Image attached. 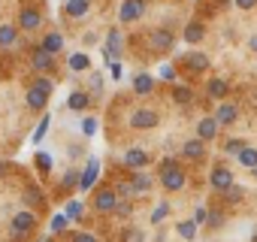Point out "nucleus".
Wrapping results in <instances>:
<instances>
[{
	"instance_id": "4c0bfd02",
	"label": "nucleus",
	"mask_w": 257,
	"mask_h": 242,
	"mask_svg": "<svg viewBox=\"0 0 257 242\" xmlns=\"http://www.w3.org/2000/svg\"><path fill=\"white\" fill-rule=\"evenodd\" d=\"M49 121H52V118H49V115H43V121H40L37 131H34V143H37V146H40V143H43V137L49 134Z\"/></svg>"
},
{
	"instance_id": "6e6d98bb",
	"label": "nucleus",
	"mask_w": 257,
	"mask_h": 242,
	"mask_svg": "<svg viewBox=\"0 0 257 242\" xmlns=\"http://www.w3.org/2000/svg\"><path fill=\"white\" fill-rule=\"evenodd\" d=\"M43 242H55V236H46V239H43Z\"/></svg>"
},
{
	"instance_id": "49530a36",
	"label": "nucleus",
	"mask_w": 257,
	"mask_h": 242,
	"mask_svg": "<svg viewBox=\"0 0 257 242\" xmlns=\"http://www.w3.org/2000/svg\"><path fill=\"white\" fill-rule=\"evenodd\" d=\"M161 79H167V82H173V79H176V67H170V64H164V67H161Z\"/></svg>"
},
{
	"instance_id": "f3484780",
	"label": "nucleus",
	"mask_w": 257,
	"mask_h": 242,
	"mask_svg": "<svg viewBox=\"0 0 257 242\" xmlns=\"http://www.w3.org/2000/svg\"><path fill=\"white\" fill-rule=\"evenodd\" d=\"M152 46H155V49H161V52H170V49L176 46L173 31H167V28H164V31H155V34H152Z\"/></svg>"
},
{
	"instance_id": "3c124183",
	"label": "nucleus",
	"mask_w": 257,
	"mask_h": 242,
	"mask_svg": "<svg viewBox=\"0 0 257 242\" xmlns=\"http://www.w3.org/2000/svg\"><path fill=\"white\" fill-rule=\"evenodd\" d=\"M109 70H112V79H121V64L118 61H109Z\"/></svg>"
},
{
	"instance_id": "aec40b11",
	"label": "nucleus",
	"mask_w": 257,
	"mask_h": 242,
	"mask_svg": "<svg viewBox=\"0 0 257 242\" xmlns=\"http://www.w3.org/2000/svg\"><path fill=\"white\" fill-rule=\"evenodd\" d=\"M88 103H91V94H88V91H73L70 100H67V106H70L73 112H85Z\"/></svg>"
},
{
	"instance_id": "a878e982",
	"label": "nucleus",
	"mask_w": 257,
	"mask_h": 242,
	"mask_svg": "<svg viewBox=\"0 0 257 242\" xmlns=\"http://www.w3.org/2000/svg\"><path fill=\"white\" fill-rule=\"evenodd\" d=\"M131 182H134V191H137V194H146V191L152 188V176H146L143 170H134V179H131Z\"/></svg>"
},
{
	"instance_id": "de8ad7c7",
	"label": "nucleus",
	"mask_w": 257,
	"mask_h": 242,
	"mask_svg": "<svg viewBox=\"0 0 257 242\" xmlns=\"http://www.w3.org/2000/svg\"><path fill=\"white\" fill-rule=\"evenodd\" d=\"M73 242H97L94 233H73Z\"/></svg>"
},
{
	"instance_id": "5fc2aeb1",
	"label": "nucleus",
	"mask_w": 257,
	"mask_h": 242,
	"mask_svg": "<svg viewBox=\"0 0 257 242\" xmlns=\"http://www.w3.org/2000/svg\"><path fill=\"white\" fill-rule=\"evenodd\" d=\"M7 170H10V167H7L4 161H0V176H7Z\"/></svg>"
},
{
	"instance_id": "bb28decb",
	"label": "nucleus",
	"mask_w": 257,
	"mask_h": 242,
	"mask_svg": "<svg viewBox=\"0 0 257 242\" xmlns=\"http://www.w3.org/2000/svg\"><path fill=\"white\" fill-rule=\"evenodd\" d=\"M176 230H179V236H182L185 242H194V239H197V221H194V218H191V221H179Z\"/></svg>"
},
{
	"instance_id": "8fccbe9b",
	"label": "nucleus",
	"mask_w": 257,
	"mask_h": 242,
	"mask_svg": "<svg viewBox=\"0 0 257 242\" xmlns=\"http://www.w3.org/2000/svg\"><path fill=\"white\" fill-rule=\"evenodd\" d=\"M233 4H236L239 10H254V7H257V0H233Z\"/></svg>"
},
{
	"instance_id": "a19ab883",
	"label": "nucleus",
	"mask_w": 257,
	"mask_h": 242,
	"mask_svg": "<svg viewBox=\"0 0 257 242\" xmlns=\"http://www.w3.org/2000/svg\"><path fill=\"white\" fill-rule=\"evenodd\" d=\"M242 194H245V191H242V188H239L236 182H233V185H230V188L224 191V197H227L230 203H239V200H242Z\"/></svg>"
},
{
	"instance_id": "9b49d317",
	"label": "nucleus",
	"mask_w": 257,
	"mask_h": 242,
	"mask_svg": "<svg viewBox=\"0 0 257 242\" xmlns=\"http://www.w3.org/2000/svg\"><path fill=\"white\" fill-rule=\"evenodd\" d=\"M43 25V13L40 10H22L19 13V28L22 31H40Z\"/></svg>"
},
{
	"instance_id": "dca6fc26",
	"label": "nucleus",
	"mask_w": 257,
	"mask_h": 242,
	"mask_svg": "<svg viewBox=\"0 0 257 242\" xmlns=\"http://www.w3.org/2000/svg\"><path fill=\"white\" fill-rule=\"evenodd\" d=\"M88 7H91V0H67L64 16L67 19H82V16H88Z\"/></svg>"
},
{
	"instance_id": "9d476101",
	"label": "nucleus",
	"mask_w": 257,
	"mask_h": 242,
	"mask_svg": "<svg viewBox=\"0 0 257 242\" xmlns=\"http://www.w3.org/2000/svg\"><path fill=\"white\" fill-rule=\"evenodd\" d=\"M215 118H218L221 128H230V125H236V118H239V106L236 103H221L218 112H215Z\"/></svg>"
},
{
	"instance_id": "6ab92c4d",
	"label": "nucleus",
	"mask_w": 257,
	"mask_h": 242,
	"mask_svg": "<svg viewBox=\"0 0 257 242\" xmlns=\"http://www.w3.org/2000/svg\"><path fill=\"white\" fill-rule=\"evenodd\" d=\"M134 91L143 94V97L152 94V91H155V79H152L149 73H137V76H134Z\"/></svg>"
},
{
	"instance_id": "f03ea898",
	"label": "nucleus",
	"mask_w": 257,
	"mask_h": 242,
	"mask_svg": "<svg viewBox=\"0 0 257 242\" xmlns=\"http://www.w3.org/2000/svg\"><path fill=\"white\" fill-rule=\"evenodd\" d=\"M146 16V0H121V13L118 19L124 25H131V22H140Z\"/></svg>"
},
{
	"instance_id": "20e7f679",
	"label": "nucleus",
	"mask_w": 257,
	"mask_h": 242,
	"mask_svg": "<svg viewBox=\"0 0 257 242\" xmlns=\"http://www.w3.org/2000/svg\"><path fill=\"white\" fill-rule=\"evenodd\" d=\"M158 121H161V115H158L155 109H137V112L131 115V128H137V131H152Z\"/></svg>"
},
{
	"instance_id": "864d4df0",
	"label": "nucleus",
	"mask_w": 257,
	"mask_h": 242,
	"mask_svg": "<svg viewBox=\"0 0 257 242\" xmlns=\"http://www.w3.org/2000/svg\"><path fill=\"white\" fill-rule=\"evenodd\" d=\"M248 49H251V52H257V37H251V40H248Z\"/></svg>"
},
{
	"instance_id": "c03bdc74",
	"label": "nucleus",
	"mask_w": 257,
	"mask_h": 242,
	"mask_svg": "<svg viewBox=\"0 0 257 242\" xmlns=\"http://www.w3.org/2000/svg\"><path fill=\"white\" fill-rule=\"evenodd\" d=\"M206 224H212V227H221L224 224V212H218V209H209V221Z\"/></svg>"
},
{
	"instance_id": "2f4dec72",
	"label": "nucleus",
	"mask_w": 257,
	"mask_h": 242,
	"mask_svg": "<svg viewBox=\"0 0 257 242\" xmlns=\"http://www.w3.org/2000/svg\"><path fill=\"white\" fill-rule=\"evenodd\" d=\"M115 194H118L121 200H131V197H137V191H134V182H118V185H115Z\"/></svg>"
},
{
	"instance_id": "473e14b6",
	"label": "nucleus",
	"mask_w": 257,
	"mask_h": 242,
	"mask_svg": "<svg viewBox=\"0 0 257 242\" xmlns=\"http://www.w3.org/2000/svg\"><path fill=\"white\" fill-rule=\"evenodd\" d=\"M79 173H82V170H67V173H64V182H61V188H64V191H70V188H79Z\"/></svg>"
},
{
	"instance_id": "4be33fe9",
	"label": "nucleus",
	"mask_w": 257,
	"mask_h": 242,
	"mask_svg": "<svg viewBox=\"0 0 257 242\" xmlns=\"http://www.w3.org/2000/svg\"><path fill=\"white\" fill-rule=\"evenodd\" d=\"M206 94H209L212 100H224V97H227V82H224V79H209V82H206Z\"/></svg>"
},
{
	"instance_id": "7c9ffc66",
	"label": "nucleus",
	"mask_w": 257,
	"mask_h": 242,
	"mask_svg": "<svg viewBox=\"0 0 257 242\" xmlns=\"http://www.w3.org/2000/svg\"><path fill=\"white\" fill-rule=\"evenodd\" d=\"M121 242H146V233H143L140 227H127V230L121 233Z\"/></svg>"
},
{
	"instance_id": "b1692460",
	"label": "nucleus",
	"mask_w": 257,
	"mask_h": 242,
	"mask_svg": "<svg viewBox=\"0 0 257 242\" xmlns=\"http://www.w3.org/2000/svg\"><path fill=\"white\" fill-rule=\"evenodd\" d=\"M46 52H52V55H58V52H64V34H49L43 43H40Z\"/></svg>"
},
{
	"instance_id": "13d9d810",
	"label": "nucleus",
	"mask_w": 257,
	"mask_h": 242,
	"mask_svg": "<svg viewBox=\"0 0 257 242\" xmlns=\"http://www.w3.org/2000/svg\"><path fill=\"white\" fill-rule=\"evenodd\" d=\"M254 100H257V94H254Z\"/></svg>"
},
{
	"instance_id": "37998d69",
	"label": "nucleus",
	"mask_w": 257,
	"mask_h": 242,
	"mask_svg": "<svg viewBox=\"0 0 257 242\" xmlns=\"http://www.w3.org/2000/svg\"><path fill=\"white\" fill-rule=\"evenodd\" d=\"M37 167H40L43 173H49V170H52V158H49L46 152H40V155H37Z\"/></svg>"
},
{
	"instance_id": "a211bd4d",
	"label": "nucleus",
	"mask_w": 257,
	"mask_h": 242,
	"mask_svg": "<svg viewBox=\"0 0 257 242\" xmlns=\"http://www.w3.org/2000/svg\"><path fill=\"white\" fill-rule=\"evenodd\" d=\"M16 43H19L16 25H0V49H13Z\"/></svg>"
},
{
	"instance_id": "a18cd8bd",
	"label": "nucleus",
	"mask_w": 257,
	"mask_h": 242,
	"mask_svg": "<svg viewBox=\"0 0 257 242\" xmlns=\"http://www.w3.org/2000/svg\"><path fill=\"white\" fill-rule=\"evenodd\" d=\"M112 215L127 218V215H131V200H118V206H115V212H112Z\"/></svg>"
},
{
	"instance_id": "c9c22d12",
	"label": "nucleus",
	"mask_w": 257,
	"mask_h": 242,
	"mask_svg": "<svg viewBox=\"0 0 257 242\" xmlns=\"http://www.w3.org/2000/svg\"><path fill=\"white\" fill-rule=\"evenodd\" d=\"M167 215H170V203H161V206H155V209H152V224H161V221H167Z\"/></svg>"
},
{
	"instance_id": "603ef678",
	"label": "nucleus",
	"mask_w": 257,
	"mask_h": 242,
	"mask_svg": "<svg viewBox=\"0 0 257 242\" xmlns=\"http://www.w3.org/2000/svg\"><path fill=\"white\" fill-rule=\"evenodd\" d=\"M170 167H176V161H173V158H164V161H161V170H170Z\"/></svg>"
},
{
	"instance_id": "f704fd0d",
	"label": "nucleus",
	"mask_w": 257,
	"mask_h": 242,
	"mask_svg": "<svg viewBox=\"0 0 257 242\" xmlns=\"http://www.w3.org/2000/svg\"><path fill=\"white\" fill-rule=\"evenodd\" d=\"M245 146H248L245 140H236V137H230V140L224 143V152H227V155H239V152H242Z\"/></svg>"
},
{
	"instance_id": "e433bc0d",
	"label": "nucleus",
	"mask_w": 257,
	"mask_h": 242,
	"mask_svg": "<svg viewBox=\"0 0 257 242\" xmlns=\"http://www.w3.org/2000/svg\"><path fill=\"white\" fill-rule=\"evenodd\" d=\"M79 128H82V134H85V137H94V134H97V118H94V115H85Z\"/></svg>"
},
{
	"instance_id": "393cba45",
	"label": "nucleus",
	"mask_w": 257,
	"mask_h": 242,
	"mask_svg": "<svg viewBox=\"0 0 257 242\" xmlns=\"http://www.w3.org/2000/svg\"><path fill=\"white\" fill-rule=\"evenodd\" d=\"M46 103H49V94H43L40 88L31 85V91H28V106H31V109H43Z\"/></svg>"
},
{
	"instance_id": "412c9836",
	"label": "nucleus",
	"mask_w": 257,
	"mask_h": 242,
	"mask_svg": "<svg viewBox=\"0 0 257 242\" xmlns=\"http://www.w3.org/2000/svg\"><path fill=\"white\" fill-rule=\"evenodd\" d=\"M67 67H70L73 73H85V70H91V58H88L85 52H76V55H70Z\"/></svg>"
},
{
	"instance_id": "c85d7f7f",
	"label": "nucleus",
	"mask_w": 257,
	"mask_h": 242,
	"mask_svg": "<svg viewBox=\"0 0 257 242\" xmlns=\"http://www.w3.org/2000/svg\"><path fill=\"white\" fill-rule=\"evenodd\" d=\"M200 40H203V25L200 22H191L185 28V43H200Z\"/></svg>"
},
{
	"instance_id": "4d7b16f0",
	"label": "nucleus",
	"mask_w": 257,
	"mask_h": 242,
	"mask_svg": "<svg viewBox=\"0 0 257 242\" xmlns=\"http://www.w3.org/2000/svg\"><path fill=\"white\" fill-rule=\"evenodd\" d=\"M251 173H254V176H257V170H251Z\"/></svg>"
},
{
	"instance_id": "72a5a7b5",
	"label": "nucleus",
	"mask_w": 257,
	"mask_h": 242,
	"mask_svg": "<svg viewBox=\"0 0 257 242\" xmlns=\"http://www.w3.org/2000/svg\"><path fill=\"white\" fill-rule=\"evenodd\" d=\"M25 203H28V206H43V191L31 185V188L25 191Z\"/></svg>"
},
{
	"instance_id": "09e8293b",
	"label": "nucleus",
	"mask_w": 257,
	"mask_h": 242,
	"mask_svg": "<svg viewBox=\"0 0 257 242\" xmlns=\"http://www.w3.org/2000/svg\"><path fill=\"white\" fill-rule=\"evenodd\" d=\"M194 221H197V224H206V221H209V212H206V209L200 206V209L194 212Z\"/></svg>"
},
{
	"instance_id": "2eb2a0df",
	"label": "nucleus",
	"mask_w": 257,
	"mask_h": 242,
	"mask_svg": "<svg viewBox=\"0 0 257 242\" xmlns=\"http://www.w3.org/2000/svg\"><path fill=\"white\" fill-rule=\"evenodd\" d=\"M206 155V143L197 137V140H188L185 146H182V158H188V161H200Z\"/></svg>"
},
{
	"instance_id": "ddd939ff",
	"label": "nucleus",
	"mask_w": 257,
	"mask_h": 242,
	"mask_svg": "<svg viewBox=\"0 0 257 242\" xmlns=\"http://www.w3.org/2000/svg\"><path fill=\"white\" fill-rule=\"evenodd\" d=\"M103 55H106V61H118V55H121V34H118V31H109V34H106V49H103Z\"/></svg>"
},
{
	"instance_id": "0eeeda50",
	"label": "nucleus",
	"mask_w": 257,
	"mask_h": 242,
	"mask_svg": "<svg viewBox=\"0 0 257 242\" xmlns=\"http://www.w3.org/2000/svg\"><path fill=\"white\" fill-rule=\"evenodd\" d=\"M218 128H221L218 118H215V115H206V118L197 121V137H200L203 143H212V140L218 137Z\"/></svg>"
},
{
	"instance_id": "6e6552de",
	"label": "nucleus",
	"mask_w": 257,
	"mask_h": 242,
	"mask_svg": "<svg viewBox=\"0 0 257 242\" xmlns=\"http://www.w3.org/2000/svg\"><path fill=\"white\" fill-rule=\"evenodd\" d=\"M31 64H34V70H37V73H52V67H55V55H52V52H46L43 46H37V49H34V55H31Z\"/></svg>"
},
{
	"instance_id": "423d86ee",
	"label": "nucleus",
	"mask_w": 257,
	"mask_h": 242,
	"mask_svg": "<svg viewBox=\"0 0 257 242\" xmlns=\"http://www.w3.org/2000/svg\"><path fill=\"white\" fill-rule=\"evenodd\" d=\"M97 176H100V161L97 158H88V167L79 173V191H91L97 185Z\"/></svg>"
},
{
	"instance_id": "cd10ccee",
	"label": "nucleus",
	"mask_w": 257,
	"mask_h": 242,
	"mask_svg": "<svg viewBox=\"0 0 257 242\" xmlns=\"http://www.w3.org/2000/svg\"><path fill=\"white\" fill-rule=\"evenodd\" d=\"M173 100L182 103V106H188V103L194 100V91H191L188 85H176V88H173Z\"/></svg>"
},
{
	"instance_id": "39448f33",
	"label": "nucleus",
	"mask_w": 257,
	"mask_h": 242,
	"mask_svg": "<svg viewBox=\"0 0 257 242\" xmlns=\"http://www.w3.org/2000/svg\"><path fill=\"white\" fill-rule=\"evenodd\" d=\"M118 194H115V188H100L97 194H94V209L97 212H115V206H118Z\"/></svg>"
},
{
	"instance_id": "f8f14e48",
	"label": "nucleus",
	"mask_w": 257,
	"mask_h": 242,
	"mask_svg": "<svg viewBox=\"0 0 257 242\" xmlns=\"http://www.w3.org/2000/svg\"><path fill=\"white\" fill-rule=\"evenodd\" d=\"M124 167H127V170H143V167H149V155H146L143 149L124 152Z\"/></svg>"
},
{
	"instance_id": "7ed1b4c3",
	"label": "nucleus",
	"mask_w": 257,
	"mask_h": 242,
	"mask_svg": "<svg viewBox=\"0 0 257 242\" xmlns=\"http://www.w3.org/2000/svg\"><path fill=\"white\" fill-rule=\"evenodd\" d=\"M185 170L176 164V167H170V170H161V185L167 188V191H182L185 188Z\"/></svg>"
},
{
	"instance_id": "1a4fd4ad",
	"label": "nucleus",
	"mask_w": 257,
	"mask_h": 242,
	"mask_svg": "<svg viewBox=\"0 0 257 242\" xmlns=\"http://www.w3.org/2000/svg\"><path fill=\"white\" fill-rule=\"evenodd\" d=\"M209 185L215 188V191H227L230 185H233V170H227V167H215L212 173H209Z\"/></svg>"
},
{
	"instance_id": "4468645a",
	"label": "nucleus",
	"mask_w": 257,
	"mask_h": 242,
	"mask_svg": "<svg viewBox=\"0 0 257 242\" xmlns=\"http://www.w3.org/2000/svg\"><path fill=\"white\" fill-rule=\"evenodd\" d=\"M185 67H188L191 73H206V70H209V55L191 52V55H185Z\"/></svg>"
},
{
	"instance_id": "f257e3e1",
	"label": "nucleus",
	"mask_w": 257,
	"mask_h": 242,
	"mask_svg": "<svg viewBox=\"0 0 257 242\" xmlns=\"http://www.w3.org/2000/svg\"><path fill=\"white\" fill-rule=\"evenodd\" d=\"M34 227H37V215H34L31 209H22V212H16V218H13V224H10V236H13L16 242H22V239H28V236L34 233Z\"/></svg>"
},
{
	"instance_id": "79ce46f5",
	"label": "nucleus",
	"mask_w": 257,
	"mask_h": 242,
	"mask_svg": "<svg viewBox=\"0 0 257 242\" xmlns=\"http://www.w3.org/2000/svg\"><path fill=\"white\" fill-rule=\"evenodd\" d=\"M34 88H40V91H43V94H52V91H55V82H52V79H46V76H43V79H37V82H34Z\"/></svg>"
},
{
	"instance_id": "c756f323",
	"label": "nucleus",
	"mask_w": 257,
	"mask_h": 242,
	"mask_svg": "<svg viewBox=\"0 0 257 242\" xmlns=\"http://www.w3.org/2000/svg\"><path fill=\"white\" fill-rule=\"evenodd\" d=\"M64 212H67V218H70V221H82V212H85V209H82V203H79V200H70V203L64 206Z\"/></svg>"
},
{
	"instance_id": "ea45409f",
	"label": "nucleus",
	"mask_w": 257,
	"mask_h": 242,
	"mask_svg": "<svg viewBox=\"0 0 257 242\" xmlns=\"http://www.w3.org/2000/svg\"><path fill=\"white\" fill-rule=\"evenodd\" d=\"M100 94H103V76L91 73V97H100Z\"/></svg>"
},
{
	"instance_id": "5701e85b",
	"label": "nucleus",
	"mask_w": 257,
	"mask_h": 242,
	"mask_svg": "<svg viewBox=\"0 0 257 242\" xmlns=\"http://www.w3.org/2000/svg\"><path fill=\"white\" fill-rule=\"evenodd\" d=\"M236 158H239V164H242L245 170H257V149H254V146H245Z\"/></svg>"
},
{
	"instance_id": "58836bf2",
	"label": "nucleus",
	"mask_w": 257,
	"mask_h": 242,
	"mask_svg": "<svg viewBox=\"0 0 257 242\" xmlns=\"http://www.w3.org/2000/svg\"><path fill=\"white\" fill-rule=\"evenodd\" d=\"M70 224V218H67V212H58L55 218H52V233H61L64 227Z\"/></svg>"
}]
</instances>
